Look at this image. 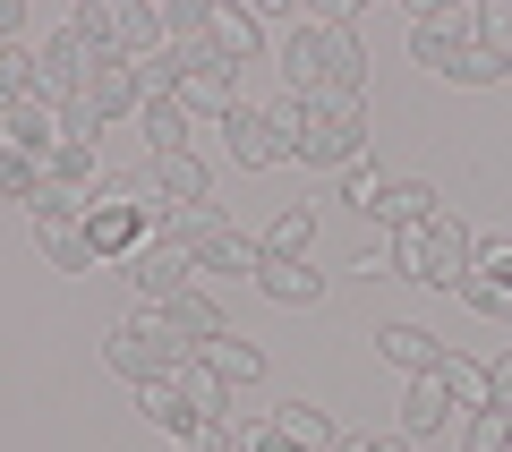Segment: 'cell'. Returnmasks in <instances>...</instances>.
Masks as SVG:
<instances>
[{
	"label": "cell",
	"instance_id": "cell-1",
	"mask_svg": "<svg viewBox=\"0 0 512 452\" xmlns=\"http://www.w3.org/2000/svg\"><path fill=\"white\" fill-rule=\"evenodd\" d=\"M282 77H291V94H308V103H359L367 94V52L350 26H291V43H282Z\"/></svg>",
	"mask_w": 512,
	"mask_h": 452
},
{
	"label": "cell",
	"instance_id": "cell-2",
	"mask_svg": "<svg viewBox=\"0 0 512 452\" xmlns=\"http://www.w3.org/2000/svg\"><path fill=\"white\" fill-rule=\"evenodd\" d=\"M103 367H111L120 384H137V393H146V384H171V376L188 367V342L171 333L163 308H137L128 325L103 333Z\"/></svg>",
	"mask_w": 512,
	"mask_h": 452
},
{
	"label": "cell",
	"instance_id": "cell-3",
	"mask_svg": "<svg viewBox=\"0 0 512 452\" xmlns=\"http://www.w3.org/2000/svg\"><path fill=\"white\" fill-rule=\"evenodd\" d=\"M470 248H478V231L470 222H453V214H436V222H419V231H402L393 239V273L402 282H427V290H461V273H470Z\"/></svg>",
	"mask_w": 512,
	"mask_h": 452
},
{
	"label": "cell",
	"instance_id": "cell-4",
	"mask_svg": "<svg viewBox=\"0 0 512 452\" xmlns=\"http://www.w3.org/2000/svg\"><path fill=\"white\" fill-rule=\"evenodd\" d=\"M163 231L180 239V256L197 273H265V239H239L214 205H188V214H171Z\"/></svg>",
	"mask_w": 512,
	"mask_h": 452
},
{
	"label": "cell",
	"instance_id": "cell-5",
	"mask_svg": "<svg viewBox=\"0 0 512 452\" xmlns=\"http://www.w3.org/2000/svg\"><path fill=\"white\" fill-rule=\"evenodd\" d=\"M154 239V214H146V197L128 180H103V197L86 205V248L103 256V265H128V256Z\"/></svg>",
	"mask_w": 512,
	"mask_h": 452
},
{
	"label": "cell",
	"instance_id": "cell-6",
	"mask_svg": "<svg viewBox=\"0 0 512 452\" xmlns=\"http://www.w3.org/2000/svg\"><path fill=\"white\" fill-rule=\"evenodd\" d=\"M231 435H239V452H333V444H342L333 418L308 410V401H282V410H265V418H239L231 410Z\"/></svg>",
	"mask_w": 512,
	"mask_h": 452
},
{
	"label": "cell",
	"instance_id": "cell-7",
	"mask_svg": "<svg viewBox=\"0 0 512 452\" xmlns=\"http://www.w3.org/2000/svg\"><path fill=\"white\" fill-rule=\"evenodd\" d=\"M291 163L333 171V180H342L350 163H367V120H359V103H308V137H299Z\"/></svg>",
	"mask_w": 512,
	"mask_h": 452
},
{
	"label": "cell",
	"instance_id": "cell-8",
	"mask_svg": "<svg viewBox=\"0 0 512 452\" xmlns=\"http://www.w3.org/2000/svg\"><path fill=\"white\" fill-rule=\"evenodd\" d=\"M171 52H180V103L197 111V120H231L239 111V69L214 43H171Z\"/></svg>",
	"mask_w": 512,
	"mask_h": 452
},
{
	"label": "cell",
	"instance_id": "cell-9",
	"mask_svg": "<svg viewBox=\"0 0 512 452\" xmlns=\"http://www.w3.org/2000/svg\"><path fill=\"white\" fill-rule=\"evenodd\" d=\"M478 43V9H410V60H419L427 77H453V60Z\"/></svg>",
	"mask_w": 512,
	"mask_h": 452
},
{
	"label": "cell",
	"instance_id": "cell-10",
	"mask_svg": "<svg viewBox=\"0 0 512 452\" xmlns=\"http://www.w3.org/2000/svg\"><path fill=\"white\" fill-rule=\"evenodd\" d=\"M120 273H128V290H137V308H171V299H180V290L197 282V265L180 256V239H171V231H154V239H146L137 256H128Z\"/></svg>",
	"mask_w": 512,
	"mask_h": 452
},
{
	"label": "cell",
	"instance_id": "cell-11",
	"mask_svg": "<svg viewBox=\"0 0 512 452\" xmlns=\"http://www.w3.org/2000/svg\"><path fill=\"white\" fill-rule=\"evenodd\" d=\"M86 69H94V43L77 35V26H52V35L35 43V86H43V103L86 94Z\"/></svg>",
	"mask_w": 512,
	"mask_h": 452
},
{
	"label": "cell",
	"instance_id": "cell-12",
	"mask_svg": "<svg viewBox=\"0 0 512 452\" xmlns=\"http://www.w3.org/2000/svg\"><path fill=\"white\" fill-rule=\"evenodd\" d=\"M86 103L103 111V120L137 111V103H146V77H137V60H128V52H94V69H86Z\"/></svg>",
	"mask_w": 512,
	"mask_h": 452
},
{
	"label": "cell",
	"instance_id": "cell-13",
	"mask_svg": "<svg viewBox=\"0 0 512 452\" xmlns=\"http://www.w3.org/2000/svg\"><path fill=\"white\" fill-rule=\"evenodd\" d=\"M188 359H197L205 376H222L231 393H239V384H256V376H265V350H256L248 333H214V342H197Z\"/></svg>",
	"mask_w": 512,
	"mask_h": 452
},
{
	"label": "cell",
	"instance_id": "cell-14",
	"mask_svg": "<svg viewBox=\"0 0 512 452\" xmlns=\"http://www.w3.org/2000/svg\"><path fill=\"white\" fill-rule=\"evenodd\" d=\"M222 137H231L239 171H274V163H282V137H274V120H265L256 103H239L231 120H222Z\"/></svg>",
	"mask_w": 512,
	"mask_h": 452
},
{
	"label": "cell",
	"instance_id": "cell-15",
	"mask_svg": "<svg viewBox=\"0 0 512 452\" xmlns=\"http://www.w3.org/2000/svg\"><path fill=\"white\" fill-rule=\"evenodd\" d=\"M111 52L154 60L163 52V9H154V0H111Z\"/></svg>",
	"mask_w": 512,
	"mask_h": 452
},
{
	"label": "cell",
	"instance_id": "cell-16",
	"mask_svg": "<svg viewBox=\"0 0 512 452\" xmlns=\"http://www.w3.org/2000/svg\"><path fill=\"white\" fill-rule=\"evenodd\" d=\"M256 290H265V299H282V308H316V299H325V273H316L308 256H265Z\"/></svg>",
	"mask_w": 512,
	"mask_h": 452
},
{
	"label": "cell",
	"instance_id": "cell-17",
	"mask_svg": "<svg viewBox=\"0 0 512 452\" xmlns=\"http://www.w3.org/2000/svg\"><path fill=\"white\" fill-rule=\"evenodd\" d=\"M436 214H444V205H436V188H427V180H384V197H376V222L393 239L419 231V222H436Z\"/></svg>",
	"mask_w": 512,
	"mask_h": 452
},
{
	"label": "cell",
	"instance_id": "cell-18",
	"mask_svg": "<svg viewBox=\"0 0 512 452\" xmlns=\"http://www.w3.org/2000/svg\"><path fill=\"white\" fill-rule=\"evenodd\" d=\"M376 359L402 367V376H436V367H444V342H436V333H419V325H384V333H376Z\"/></svg>",
	"mask_w": 512,
	"mask_h": 452
},
{
	"label": "cell",
	"instance_id": "cell-19",
	"mask_svg": "<svg viewBox=\"0 0 512 452\" xmlns=\"http://www.w3.org/2000/svg\"><path fill=\"white\" fill-rule=\"evenodd\" d=\"M137 128H146L154 154H188V128H197V111H188L180 94H146V103H137Z\"/></svg>",
	"mask_w": 512,
	"mask_h": 452
},
{
	"label": "cell",
	"instance_id": "cell-20",
	"mask_svg": "<svg viewBox=\"0 0 512 452\" xmlns=\"http://www.w3.org/2000/svg\"><path fill=\"white\" fill-rule=\"evenodd\" d=\"M0 128H9V145H26V154H60V145H69L60 137V103H43V94H26Z\"/></svg>",
	"mask_w": 512,
	"mask_h": 452
},
{
	"label": "cell",
	"instance_id": "cell-21",
	"mask_svg": "<svg viewBox=\"0 0 512 452\" xmlns=\"http://www.w3.org/2000/svg\"><path fill=\"white\" fill-rule=\"evenodd\" d=\"M205 43H214L231 69H248V60L265 52V26H256V9H222V0H214V35H205Z\"/></svg>",
	"mask_w": 512,
	"mask_h": 452
},
{
	"label": "cell",
	"instance_id": "cell-22",
	"mask_svg": "<svg viewBox=\"0 0 512 452\" xmlns=\"http://www.w3.org/2000/svg\"><path fill=\"white\" fill-rule=\"evenodd\" d=\"M171 393H180V401H188V418H197V427H214V418H231V401H239V393H231V384H222V376H205V367H197V359H188V367H180V376H171Z\"/></svg>",
	"mask_w": 512,
	"mask_h": 452
},
{
	"label": "cell",
	"instance_id": "cell-23",
	"mask_svg": "<svg viewBox=\"0 0 512 452\" xmlns=\"http://www.w3.org/2000/svg\"><path fill=\"white\" fill-rule=\"evenodd\" d=\"M453 410H461V401L444 393V376H410V393H402V435H436Z\"/></svg>",
	"mask_w": 512,
	"mask_h": 452
},
{
	"label": "cell",
	"instance_id": "cell-24",
	"mask_svg": "<svg viewBox=\"0 0 512 452\" xmlns=\"http://www.w3.org/2000/svg\"><path fill=\"white\" fill-rule=\"evenodd\" d=\"M35 248L52 256V273H94L103 256L86 248V222H35Z\"/></svg>",
	"mask_w": 512,
	"mask_h": 452
},
{
	"label": "cell",
	"instance_id": "cell-25",
	"mask_svg": "<svg viewBox=\"0 0 512 452\" xmlns=\"http://www.w3.org/2000/svg\"><path fill=\"white\" fill-rule=\"evenodd\" d=\"M163 316H171V333H180L188 350H197V342H214V333H231V325H222V308H214V299H205L197 282H188V290H180V299H171Z\"/></svg>",
	"mask_w": 512,
	"mask_h": 452
},
{
	"label": "cell",
	"instance_id": "cell-26",
	"mask_svg": "<svg viewBox=\"0 0 512 452\" xmlns=\"http://www.w3.org/2000/svg\"><path fill=\"white\" fill-rule=\"evenodd\" d=\"M453 299H461V308H478V316H495V325H512V282H504V273H461Z\"/></svg>",
	"mask_w": 512,
	"mask_h": 452
},
{
	"label": "cell",
	"instance_id": "cell-27",
	"mask_svg": "<svg viewBox=\"0 0 512 452\" xmlns=\"http://www.w3.org/2000/svg\"><path fill=\"white\" fill-rule=\"evenodd\" d=\"M137 410H146L154 427L171 435V444H188V435H197V418H188V401L171 393V384H146V393H137Z\"/></svg>",
	"mask_w": 512,
	"mask_h": 452
},
{
	"label": "cell",
	"instance_id": "cell-28",
	"mask_svg": "<svg viewBox=\"0 0 512 452\" xmlns=\"http://www.w3.org/2000/svg\"><path fill=\"white\" fill-rule=\"evenodd\" d=\"M308 248H316V214L308 205H282L274 231H265V256H308Z\"/></svg>",
	"mask_w": 512,
	"mask_h": 452
},
{
	"label": "cell",
	"instance_id": "cell-29",
	"mask_svg": "<svg viewBox=\"0 0 512 452\" xmlns=\"http://www.w3.org/2000/svg\"><path fill=\"white\" fill-rule=\"evenodd\" d=\"M35 180H43V154L0 145V197H9V205H35Z\"/></svg>",
	"mask_w": 512,
	"mask_h": 452
},
{
	"label": "cell",
	"instance_id": "cell-30",
	"mask_svg": "<svg viewBox=\"0 0 512 452\" xmlns=\"http://www.w3.org/2000/svg\"><path fill=\"white\" fill-rule=\"evenodd\" d=\"M26 94H43V86H35V52H26V43H9V52H0V120H9Z\"/></svg>",
	"mask_w": 512,
	"mask_h": 452
},
{
	"label": "cell",
	"instance_id": "cell-31",
	"mask_svg": "<svg viewBox=\"0 0 512 452\" xmlns=\"http://www.w3.org/2000/svg\"><path fill=\"white\" fill-rule=\"evenodd\" d=\"M214 35V0H163V43H205Z\"/></svg>",
	"mask_w": 512,
	"mask_h": 452
},
{
	"label": "cell",
	"instance_id": "cell-32",
	"mask_svg": "<svg viewBox=\"0 0 512 452\" xmlns=\"http://www.w3.org/2000/svg\"><path fill=\"white\" fill-rule=\"evenodd\" d=\"M436 376H444V393H453L461 410H487V367H478V359H461V350H444V367H436Z\"/></svg>",
	"mask_w": 512,
	"mask_h": 452
},
{
	"label": "cell",
	"instance_id": "cell-33",
	"mask_svg": "<svg viewBox=\"0 0 512 452\" xmlns=\"http://www.w3.org/2000/svg\"><path fill=\"white\" fill-rule=\"evenodd\" d=\"M504 77H512V60L487 52V43H470V52L453 60V77H444V86H504Z\"/></svg>",
	"mask_w": 512,
	"mask_h": 452
},
{
	"label": "cell",
	"instance_id": "cell-34",
	"mask_svg": "<svg viewBox=\"0 0 512 452\" xmlns=\"http://www.w3.org/2000/svg\"><path fill=\"white\" fill-rule=\"evenodd\" d=\"M512 444V410H470V427H461V452H504Z\"/></svg>",
	"mask_w": 512,
	"mask_h": 452
},
{
	"label": "cell",
	"instance_id": "cell-35",
	"mask_svg": "<svg viewBox=\"0 0 512 452\" xmlns=\"http://www.w3.org/2000/svg\"><path fill=\"white\" fill-rule=\"evenodd\" d=\"M265 120H274L282 163H291V154H299V137H308V94H282V103H265Z\"/></svg>",
	"mask_w": 512,
	"mask_h": 452
},
{
	"label": "cell",
	"instance_id": "cell-36",
	"mask_svg": "<svg viewBox=\"0 0 512 452\" xmlns=\"http://www.w3.org/2000/svg\"><path fill=\"white\" fill-rule=\"evenodd\" d=\"M376 197H384V171H376V163H350V171H342V205L376 214Z\"/></svg>",
	"mask_w": 512,
	"mask_h": 452
},
{
	"label": "cell",
	"instance_id": "cell-37",
	"mask_svg": "<svg viewBox=\"0 0 512 452\" xmlns=\"http://www.w3.org/2000/svg\"><path fill=\"white\" fill-rule=\"evenodd\" d=\"M478 43L512 60V0H487V9H478Z\"/></svg>",
	"mask_w": 512,
	"mask_h": 452
},
{
	"label": "cell",
	"instance_id": "cell-38",
	"mask_svg": "<svg viewBox=\"0 0 512 452\" xmlns=\"http://www.w3.org/2000/svg\"><path fill=\"white\" fill-rule=\"evenodd\" d=\"M69 26L94 43V52H111V0H77V18H69Z\"/></svg>",
	"mask_w": 512,
	"mask_h": 452
},
{
	"label": "cell",
	"instance_id": "cell-39",
	"mask_svg": "<svg viewBox=\"0 0 512 452\" xmlns=\"http://www.w3.org/2000/svg\"><path fill=\"white\" fill-rule=\"evenodd\" d=\"M188 452H239V435H231V418H214V427H197V435H188Z\"/></svg>",
	"mask_w": 512,
	"mask_h": 452
},
{
	"label": "cell",
	"instance_id": "cell-40",
	"mask_svg": "<svg viewBox=\"0 0 512 452\" xmlns=\"http://www.w3.org/2000/svg\"><path fill=\"white\" fill-rule=\"evenodd\" d=\"M487 410H512V350L487 367Z\"/></svg>",
	"mask_w": 512,
	"mask_h": 452
},
{
	"label": "cell",
	"instance_id": "cell-41",
	"mask_svg": "<svg viewBox=\"0 0 512 452\" xmlns=\"http://www.w3.org/2000/svg\"><path fill=\"white\" fill-rule=\"evenodd\" d=\"M333 452H410V435H342Z\"/></svg>",
	"mask_w": 512,
	"mask_h": 452
},
{
	"label": "cell",
	"instance_id": "cell-42",
	"mask_svg": "<svg viewBox=\"0 0 512 452\" xmlns=\"http://www.w3.org/2000/svg\"><path fill=\"white\" fill-rule=\"evenodd\" d=\"M18 35H26V9H18V0H0V52H9Z\"/></svg>",
	"mask_w": 512,
	"mask_h": 452
},
{
	"label": "cell",
	"instance_id": "cell-43",
	"mask_svg": "<svg viewBox=\"0 0 512 452\" xmlns=\"http://www.w3.org/2000/svg\"><path fill=\"white\" fill-rule=\"evenodd\" d=\"M163 452H188V444H163Z\"/></svg>",
	"mask_w": 512,
	"mask_h": 452
},
{
	"label": "cell",
	"instance_id": "cell-44",
	"mask_svg": "<svg viewBox=\"0 0 512 452\" xmlns=\"http://www.w3.org/2000/svg\"><path fill=\"white\" fill-rule=\"evenodd\" d=\"M504 452H512V444H504Z\"/></svg>",
	"mask_w": 512,
	"mask_h": 452
}]
</instances>
